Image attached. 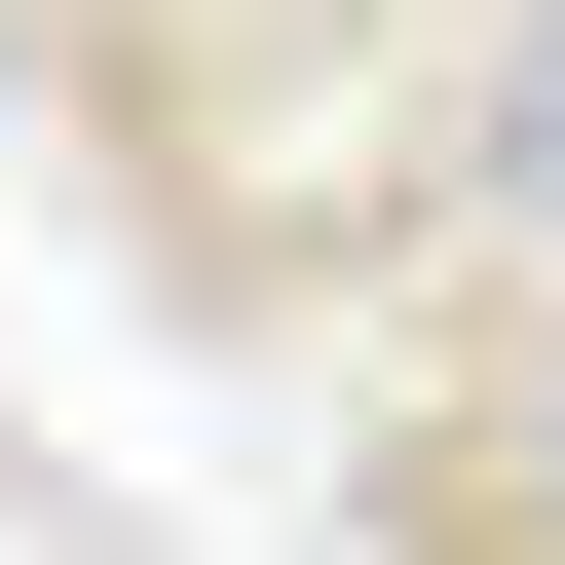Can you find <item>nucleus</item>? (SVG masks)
Wrapping results in <instances>:
<instances>
[{"label":"nucleus","instance_id":"1","mask_svg":"<svg viewBox=\"0 0 565 565\" xmlns=\"http://www.w3.org/2000/svg\"><path fill=\"white\" fill-rule=\"evenodd\" d=\"M415 565H565V302L490 340V415L415 452Z\"/></svg>","mask_w":565,"mask_h":565},{"label":"nucleus","instance_id":"2","mask_svg":"<svg viewBox=\"0 0 565 565\" xmlns=\"http://www.w3.org/2000/svg\"><path fill=\"white\" fill-rule=\"evenodd\" d=\"M452 226H490V264H527V302H565V0H527V39H490V76H452Z\"/></svg>","mask_w":565,"mask_h":565},{"label":"nucleus","instance_id":"3","mask_svg":"<svg viewBox=\"0 0 565 565\" xmlns=\"http://www.w3.org/2000/svg\"><path fill=\"white\" fill-rule=\"evenodd\" d=\"M0 565H39V490H0Z\"/></svg>","mask_w":565,"mask_h":565}]
</instances>
